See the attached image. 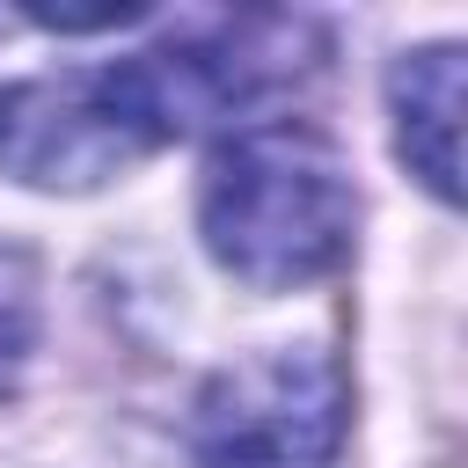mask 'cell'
I'll return each instance as SVG.
<instances>
[{
    "mask_svg": "<svg viewBox=\"0 0 468 468\" xmlns=\"http://www.w3.org/2000/svg\"><path fill=\"white\" fill-rule=\"evenodd\" d=\"M388 117L402 168L453 205L461 197V44H424L388 66Z\"/></svg>",
    "mask_w": 468,
    "mask_h": 468,
    "instance_id": "5b68a950",
    "label": "cell"
},
{
    "mask_svg": "<svg viewBox=\"0 0 468 468\" xmlns=\"http://www.w3.org/2000/svg\"><path fill=\"white\" fill-rule=\"evenodd\" d=\"M344 373L322 344H271L219 366L190 410V468H329Z\"/></svg>",
    "mask_w": 468,
    "mask_h": 468,
    "instance_id": "3957f363",
    "label": "cell"
},
{
    "mask_svg": "<svg viewBox=\"0 0 468 468\" xmlns=\"http://www.w3.org/2000/svg\"><path fill=\"white\" fill-rule=\"evenodd\" d=\"M37 263H29V249H15V241H0V395L15 388V373L29 366V351H37Z\"/></svg>",
    "mask_w": 468,
    "mask_h": 468,
    "instance_id": "8992f818",
    "label": "cell"
},
{
    "mask_svg": "<svg viewBox=\"0 0 468 468\" xmlns=\"http://www.w3.org/2000/svg\"><path fill=\"white\" fill-rule=\"evenodd\" d=\"M358 190L329 132L300 117L234 124L197 176L205 256L249 292H300L351 256Z\"/></svg>",
    "mask_w": 468,
    "mask_h": 468,
    "instance_id": "6da1fadb",
    "label": "cell"
},
{
    "mask_svg": "<svg viewBox=\"0 0 468 468\" xmlns=\"http://www.w3.org/2000/svg\"><path fill=\"white\" fill-rule=\"evenodd\" d=\"M161 139L132 58L110 66H73V73H37L0 88V176L29 190H102L110 176L139 168Z\"/></svg>",
    "mask_w": 468,
    "mask_h": 468,
    "instance_id": "7a4b0ae2",
    "label": "cell"
},
{
    "mask_svg": "<svg viewBox=\"0 0 468 468\" xmlns=\"http://www.w3.org/2000/svg\"><path fill=\"white\" fill-rule=\"evenodd\" d=\"M314 51H322V37L300 15H205L154 51H132V80H139L161 139H183L197 124L241 117L263 95L292 88L314 66Z\"/></svg>",
    "mask_w": 468,
    "mask_h": 468,
    "instance_id": "277c9868",
    "label": "cell"
}]
</instances>
